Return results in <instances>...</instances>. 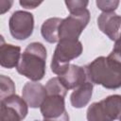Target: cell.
Wrapping results in <instances>:
<instances>
[{"label": "cell", "instance_id": "1", "mask_svg": "<svg viewBox=\"0 0 121 121\" xmlns=\"http://www.w3.org/2000/svg\"><path fill=\"white\" fill-rule=\"evenodd\" d=\"M87 80L109 90L121 88V61L111 55L100 56L84 66Z\"/></svg>", "mask_w": 121, "mask_h": 121}, {"label": "cell", "instance_id": "2", "mask_svg": "<svg viewBox=\"0 0 121 121\" xmlns=\"http://www.w3.org/2000/svg\"><path fill=\"white\" fill-rule=\"evenodd\" d=\"M46 57V49L43 43L38 42L29 43L21 55L19 64L16 67L17 72L31 81L43 79L45 75Z\"/></svg>", "mask_w": 121, "mask_h": 121}, {"label": "cell", "instance_id": "3", "mask_svg": "<svg viewBox=\"0 0 121 121\" xmlns=\"http://www.w3.org/2000/svg\"><path fill=\"white\" fill-rule=\"evenodd\" d=\"M83 46L78 40H60L59 41L50 63L51 71L57 76L66 72L70 61L79 57Z\"/></svg>", "mask_w": 121, "mask_h": 121}, {"label": "cell", "instance_id": "4", "mask_svg": "<svg viewBox=\"0 0 121 121\" xmlns=\"http://www.w3.org/2000/svg\"><path fill=\"white\" fill-rule=\"evenodd\" d=\"M121 117V95H112L92 103L86 112L87 121H114Z\"/></svg>", "mask_w": 121, "mask_h": 121}, {"label": "cell", "instance_id": "5", "mask_svg": "<svg viewBox=\"0 0 121 121\" xmlns=\"http://www.w3.org/2000/svg\"><path fill=\"white\" fill-rule=\"evenodd\" d=\"M90 21V11L87 8L70 12V15L62 19L59 27L60 40H78L83 29Z\"/></svg>", "mask_w": 121, "mask_h": 121}, {"label": "cell", "instance_id": "6", "mask_svg": "<svg viewBox=\"0 0 121 121\" xmlns=\"http://www.w3.org/2000/svg\"><path fill=\"white\" fill-rule=\"evenodd\" d=\"M9 32L14 39L19 41L26 40L33 33V14L25 10L14 11L9 20Z\"/></svg>", "mask_w": 121, "mask_h": 121}, {"label": "cell", "instance_id": "7", "mask_svg": "<svg viewBox=\"0 0 121 121\" xmlns=\"http://www.w3.org/2000/svg\"><path fill=\"white\" fill-rule=\"evenodd\" d=\"M26 102L17 95L0 101V121H22L27 114Z\"/></svg>", "mask_w": 121, "mask_h": 121}, {"label": "cell", "instance_id": "8", "mask_svg": "<svg viewBox=\"0 0 121 121\" xmlns=\"http://www.w3.org/2000/svg\"><path fill=\"white\" fill-rule=\"evenodd\" d=\"M98 28L112 41H116L121 33V16L115 12H102L97 18Z\"/></svg>", "mask_w": 121, "mask_h": 121}, {"label": "cell", "instance_id": "9", "mask_svg": "<svg viewBox=\"0 0 121 121\" xmlns=\"http://www.w3.org/2000/svg\"><path fill=\"white\" fill-rule=\"evenodd\" d=\"M47 95L45 86L38 81H28L22 89V97L30 108L41 107Z\"/></svg>", "mask_w": 121, "mask_h": 121}, {"label": "cell", "instance_id": "10", "mask_svg": "<svg viewBox=\"0 0 121 121\" xmlns=\"http://www.w3.org/2000/svg\"><path fill=\"white\" fill-rule=\"evenodd\" d=\"M43 118H58L62 115L65 110L64 96L60 95H47L40 107Z\"/></svg>", "mask_w": 121, "mask_h": 121}, {"label": "cell", "instance_id": "11", "mask_svg": "<svg viewBox=\"0 0 121 121\" xmlns=\"http://www.w3.org/2000/svg\"><path fill=\"white\" fill-rule=\"evenodd\" d=\"M58 78L67 90L76 89L87 81V75L84 67L76 64H70L66 72L60 76H58Z\"/></svg>", "mask_w": 121, "mask_h": 121}, {"label": "cell", "instance_id": "12", "mask_svg": "<svg viewBox=\"0 0 121 121\" xmlns=\"http://www.w3.org/2000/svg\"><path fill=\"white\" fill-rule=\"evenodd\" d=\"M21 47L9 43H5L2 39L0 46V65L4 68L11 69L17 67L21 59Z\"/></svg>", "mask_w": 121, "mask_h": 121}, {"label": "cell", "instance_id": "13", "mask_svg": "<svg viewBox=\"0 0 121 121\" xmlns=\"http://www.w3.org/2000/svg\"><path fill=\"white\" fill-rule=\"evenodd\" d=\"M94 84L90 81H85L72 92L70 95V102L74 108L80 109L85 107L91 100L93 95Z\"/></svg>", "mask_w": 121, "mask_h": 121}, {"label": "cell", "instance_id": "14", "mask_svg": "<svg viewBox=\"0 0 121 121\" xmlns=\"http://www.w3.org/2000/svg\"><path fill=\"white\" fill-rule=\"evenodd\" d=\"M62 19L58 17H52L45 20L41 27V34L43 38L50 43H59V27Z\"/></svg>", "mask_w": 121, "mask_h": 121}, {"label": "cell", "instance_id": "15", "mask_svg": "<svg viewBox=\"0 0 121 121\" xmlns=\"http://www.w3.org/2000/svg\"><path fill=\"white\" fill-rule=\"evenodd\" d=\"M45 90L47 95H60L65 97L67 94V89L63 86V84L60 82V78L58 77L50 78L46 85H45Z\"/></svg>", "mask_w": 121, "mask_h": 121}, {"label": "cell", "instance_id": "16", "mask_svg": "<svg viewBox=\"0 0 121 121\" xmlns=\"http://www.w3.org/2000/svg\"><path fill=\"white\" fill-rule=\"evenodd\" d=\"M15 85L13 80L4 75L0 76V99H5L14 94Z\"/></svg>", "mask_w": 121, "mask_h": 121}, {"label": "cell", "instance_id": "17", "mask_svg": "<svg viewBox=\"0 0 121 121\" xmlns=\"http://www.w3.org/2000/svg\"><path fill=\"white\" fill-rule=\"evenodd\" d=\"M95 3L102 12H114L119 5L118 0H97Z\"/></svg>", "mask_w": 121, "mask_h": 121}, {"label": "cell", "instance_id": "18", "mask_svg": "<svg viewBox=\"0 0 121 121\" xmlns=\"http://www.w3.org/2000/svg\"><path fill=\"white\" fill-rule=\"evenodd\" d=\"M89 2L88 1H82V0H74V1H71V0H68V1H65V5L67 7V9L69 10V12H72L74 10H77V9H84V8H87Z\"/></svg>", "mask_w": 121, "mask_h": 121}, {"label": "cell", "instance_id": "19", "mask_svg": "<svg viewBox=\"0 0 121 121\" xmlns=\"http://www.w3.org/2000/svg\"><path fill=\"white\" fill-rule=\"evenodd\" d=\"M112 57H113L114 59H116L117 60L121 61V37H119L113 45V48L112 50V52L109 54Z\"/></svg>", "mask_w": 121, "mask_h": 121}, {"label": "cell", "instance_id": "20", "mask_svg": "<svg viewBox=\"0 0 121 121\" xmlns=\"http://www.w3.org/2000/svg\"><path fill=\"white\" fill-rule=\"evenodd\" d=\"M20 5L26 9H36L38 6H40L42 4V2H38V1H32V0H20Z\"/></svg>", "mask_w": 121, "mask_h": 121}, {"label": "cell", "instance_id": "21", "mask_svg": "<svg viewBox=\"0 0 121 121\" xmlns=\"http://www.w3.org/2000/svg\"><path fill=\"white\" fill-rule=\"evenodd\" d=\"M12 1H7V0H2V1H0V9H1V11H0V13L1 14H4L6 11H8V10H9V9H10V7H11V5H12Z\"/></svg>", "mask_w": 121, "mask_h": 121}, {"label": "cell", "instance_id": "22", "mask_svg": "<svg viewBox=\"0 0 121 121\" xmlns=\"http://www.w3.org/2000/svg\"><path fill=\"white\" fill-rule=\"evenodd\" d=\"M38 121V120H36ZM43 121H69V115L67 112H65L62 115H60L58 118H44Z\"/></svg>", "mask_w": 121, "mask_h": 121}, {"label": "cell", "instance_id": "23", "mask_svg": "<svg viewBox=\"0 0 121 121\" xmlns=\"http://www.w3.org/2000/svg\"><path fill=\"white\" fill-rule=\"evenodd\" d=\"M119 121H121V117H120V118H119Z\"/></svg>", "mask_w": 121, "mask_h": 121}, {"label": "cell", "instance_id": "24", "mask_svg": "<svg viewBox=\"0 0 121 121\" xmlns=\"http://www.w3.org/2000/svg\"><path fill=\"white\" fill-rule=\"evenodd\" d=\"M119 37H121V33H120V36H119Z\"/></svg>", "mask_w": 121, "mask_h": 121}]
</instances>
